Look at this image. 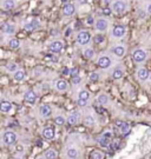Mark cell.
<instances>
[{"label": "cell", "mask_w": 151, "mask_h": 159, "mask_svg": "<svg viewBox=\"0 0 151 159\" xmlns=\"http://www.w3.org/2000/svg\"><path fill=\"white\" fill-rule=\"evenodd\" d=\"M13 108V105L9 100H1L0 101V112L2 113H9Z\"/></svg>", "instance_id": "20"}, {"label": "cell", "mask_w": 151, "mask_h": 159, "mask_svg": "<svg viewBox=\"0 0 151 159\" xmlns=\"http://www.w3.org/2000/svg\"><path fill=\"white\" fill-rule=\"evenodd\" d=\"M124 73H125V71H124L123 65H117V66L113 69L112 73H111V78L113 80H121L124 77Z\"/></svg>", "instance_id": "12"}, {"label": "cell", "mask_w": 151, "mask_h": 159, "mask_svg": "<svg viewBox=\"0 0 151 159\" xmlns=\"http://www.w3.org/2000/svg\"><path fill=\"white\" fill-rule=\"evenodd\" d=\"M39 26H40V22H39L38 19H31V20H28L27 22H25V24L22 25L24 30H26V31H34V30H37Z\"/></svg>", "instance_id": "15"}, {"label": "cell", "mask_w": 151, "mask_h": 159, "mask_svg": "<svg viewBox=\"0 0 151 159\" xmlns=\"http://www.w3.org/2000/svg\"><path fill=\"white\" fill-rule=\"evenodd\" d=\"M58 152L54 149H48L47 151L44 152V158L45 159H57Z\"/></svg>", "instance_id": "28"}, {"label": "cell", "mask_w": 151, "mask_h": 159, "mask_svg": "<svg viewBox=\"0 0 151 159\" xmlns=\"http://www.w3.org/2000/svg\"><path fill=\"white\" fill-rule=\"evenodd\" d=\"M80 81H82V78H80V76H74V77H72V84L73 85H79L80 84Z\"/></svg>", "instance_id": "37"}, {"label": "cell", "mask_w": 151, "mask_h": 159, "mask_svg": "<svg viewBox=\"0 0 151 159\" xmlns=\"http://www.w3.org/2000/svg\"><path fill=\"white\" fill-rule=\"evenodd\" d=\"M0 6H1L2 9L9 11V9H13L17 6V1L15 0H2L1 4H0Z\"/></svg>", "instance_id": "21"}, {"label": "cell", "mask_w": 151, "mask_h": 159, "mask_svg": "<svg viewBox=\"0 0 151 159\" xmlns=\"http://www.w3.org/2000/svg\"><path fill=\"white\" fill-rule=\"evenodd\" d=\"M109 101H110V99H109V95H108V94H105V93L98 94V97H97V103H98L99 105L105 106V105L109 104Z\"/></svg>", "instance_id": "24"}, {"label": "cell", "mask_w": 151, "mask_h": 159, "mask_svg": "<svg viewBox=\"0 0 151 159\" xmlns=\"http://www.w3.org/2000/svg\"><path fill=\"white\" fill-rule=\"evenodd\" d=\"M63 50H64V43H63L61 40H54V41H52V43L48 45V51H50L51 53L58 54V53H60Z\"/></svg>", "instance_id": "9"}, {"label": "cell", "mask_w": 151, "mask_h": 159, "mask_svg": "<svg viewBox=\"0 0 151 159\" xmlns=\"http://www.w3.org/2000/svg\"><path fill=\"white\" fill-rule=\"evenodd\" d=\"M148 59V53L143 48H136L134 52H132V60L134 63L136 64H143L145 63Z\"/></svg>", "instance_id": "5"}, {"label": "cell", "mask_w": 151, "mask_h": 159, "mask_svg": "<svg viewBox=\"0 0 151 159\" xmlns=\"http://www.w3.org/2000/svg\"><path fill=\"white\" fill-rule=\"evenodd\" d=\"M119 130H121V133L125 136V134H128V133L130 132V126H129L128 123H124V121H123V124H122V126L119 127Z\"/></svg>", "instance_id": "32"}, {"label": "cell", "mask_w": 151, "mask_h": 159, "mask_svg": "<svg viewBox=\"0 0 151 159\" xmlns=\"http://www.w3.org/2000/svg\"><path fill=\"white\" fill-rule=\"evenodd\" d=\"M37 159H45V158H44V157H38Z\"/></svg>", "instance_id": "47"}, {"label": "cell", "mask_w": 151, "mask_h": 159, "mask_svg": "<svg viewBox=\"0 0 151 159\" xmlns=\"http://www.w3.org/2000/svg\"><path fill=\"white\" fill-rule=\"evenodd\" d=\"M63 14L65 17H72L74 13H76V6L72 2H66L64 6H63V9H61Z\"/></svg>", "instance_id": "13"}, {"label": "cell", "mask_w": 151, "mask_h": 159, "mask_svg": "<svg viewBox=\"0 0 151 159\" xmlns=\"http://www.w3.org/2000/svg\"><path fill=\"white\" fill-rule=\"evenodd\" d=\"M150 38H151V32H150Z\"/></svg>", "instance_id": "50"}, {"label": "cell", "mask_w": 151, "mask_h": 159, "mask_svg": "<svg viewBox=\"0 0 151 159\" xmlns=\"http://www.w3.org/2000/svg\"><path fill=\"white\" fill-rule=\"evenodd\" d=\"M83 57L85 58V59H92L93 57H95V50L92 48V47H85L84 50H83Z\"/></svg>", "instance_id": "27"}, {"label": "cell", "mask_w": 151, "mask_h": 159, "mask_svg": "<svg viewBox=\"0 0 151 159\" xmlns=\"http://www.w3.org/2000/svg\"><path fill=\"white\" fill-rule=\"evenodd\" d=\"M100 78V76H99V73L98 72H92L90 76H89V80L91 81V82H97L98 80Z\"/></svg>", "instance_id": "34"}, {"label": "cell", "mask_w": 151, "mask_h": 159, "mask_svg": "<svg viewBox=\"0 0 151 159\" xmlns=\"http://www.w3.org/2000/svg\"><path fill=\"white\" fill-rule=\"evenodd\" d=\"M103 136H104L105 138H108V139H111V137H112V133H111L110 131H108V132H105Z\"/></svg>", "instance_id": "43"}, {"label": "cell", "mask_w": 151, "mask_h": 159, "mask_svg": "<svg viewBox=\"0 0 151 159\" xmlns=\"http://www.w3.org/2000/svg\"><path fill=\"white\" fill-rule=\"evenodd\" d=\"M0 145H1V139H0Z\"/></svg>", "instance_id": "49"}, {"label": "cell", "mask_w": 151, "mask_h": 159, "mask_svg": "<svg viewBox=\"0 0 151 159\" xmlns=\"http://www.w3.org/2000/svg\"><path fill=\"white\" fill-rule=\"evenodd\" d=\"M112 63H113V60H112V58L109 54H100L98 57V59H97V65L102 70L110 69L112 66Z\"/></svg>", "instance_id": "4"}, {"label": "cell", "mask_w": 151, "mask_h": 159, "mask_svg": "<svg viewBox=\"0 0 151 159\" xmlns=\"http://www.w3.org/2000/svg\"><path fill=\"white\" fill-rule=\"evenodd\" d=\"M97 143H98V145L100 146V147H109V145H110V139H108V138H105L104 136H100L98 139H97Z\"/></svg>", "instance_id": "29"}, {"label": "cell", "mask_w": 151, "mask_h": 159, "mask_svg": "<svg viewBox=\"0 0 151 159\" xmlns=\"http://www.w3.org/2000/svg\"><path fill=\"white\" fill-rule=\"evenodd\" d=\"M41 134H43V137H44L45 139L52 140V139H54V137H56V131H54L53 127L47 126V127H44V129H43Z\"/></svg>", "instance_id": "17"}, {"label": "cell", "mask_w": 151, "mask_h": 159, "mask_svg": "<svg viewBox=\"0 0 151 159\" xmlns=\"http://www.w3.org/2000/svg\"><path fill=\"white\" fill-rule=\"evenodd\" d=\"M63 73H64V74H69V73H70V70H69V69H65V70L63 71Z\"/></svg>", "instance_id": "44"}, {"label": "cell", "mask_w": 151, "mask_h": 159, "mask_svg": "<svg viewBox=\"0 0 151 159\" xmlns=\"http://www.w3.org/2000/svg\"><path fill=\"white\" fill-rule=\"evenodd\" d=\"M1 138H2V143L5 145H7V146H13L18 142V136L13 131H5L2 133V137Z\"/></svg>", "instance_id": "3"}, {"label": "cell", "mask_w": 151, "mask_h": 159, "mask_svg": "<svg viewBox=\"0 0 151 159\" xmlns=\"http://www.w3.org/2000/svg\"><path fill=\"white\" fill-rule=\"evenodd\" d=\"M83 123H84V125H85V126H87V127H93V126L96 125V119H95V117H93V116L87 114V116H85V117H84Z\"/></svg>", "instance_id": "23"}, {"label": "cell", "mask_w": 151, "mask_h": 159, "mask_svg": "<svg viewBox=\"0 0 151 159\" xmlns=\"http://www.w3.org/2000/svg\"><path fill=\"white\" fill-rule=\"evenodd\" d=\"M77 104H78L79 106H86V105H87V101H84V100H78V99H77Z\"/></svg>", "instance_id": "41"}, {"label": "cell", "mask_w": 151, "mask_h": 159, "mask_svg": "<svg viewBox=\"0 0 151 159\" xmlns=\"http://www.w3.org/2000/svg\"><path fill=\"white\" fill-rule=\"evenodd\" d=\"M91 40H92V35H91V33H90L89 31H86V30L79 31V32L77 33V35H76V43H77V45H79V46H87V45L91 43Z\"/></svg>", "instance_id": "1"}, {"label": "cell", "mask_w": 151, "mask_h": 159, "mask_svg": "<svg viewBox=\"0 0 151 159\" xmlns=\"http://www.w3.org/2000/svg\"><path fill=\"white\" fill-rule=\"evenodd\" d=\"M61 1H63L64 4H65V2H67V0H61Z\"/></svg>", "instance_id": "48"}, {"label": "cell", "mask_w": 151, "mask_h": 159, "mask_svg": "<svg viewBox=\"0 0 151 159\" xmlns=\"http://www.w3.org/2000/svg\"><path fill=\"white\" fill-rule=\"evenodd\" d=\"M111 52L115 57L117 58H123L125 54H126V46L124 44H117V45H113L112 48H111Z\"/></svg>", "instance_id": "8"}, {"label": "cell", "mask_w": 151, "mask_h": 159, "mask_svg": "<svg viewBox=\"0 0 151 159\" xmlns=\"http://www.w3.org/2000/svg\"><path fill=\"white\" fill-rule=\"evenodd\" d=\"M126 34V26L125 25H115L111 30V37L113 39H122Z\"/></svg>", "instance_id": "6"}, {"label": "cell", "mask_w": 151, "mask_h": 159, "mask_svg": "<svg viewBox=\"0 0 151 159\" xmlns=\"http://www.w3.org/2000/svg\"><path fill=\"white\" fill-rule=\"evenodd\" d=\"M66 156H67V158L77 159L79 157V151H78V149H76V147H69V149L66 150Z\"/></svg>", "instance_id": "25"}, {"label": "cell", "mask_w": 151, "mask_h": 159, "mask_svg": "<svg viewBox=\"0 0 151 159\" xmlns=\"http://www.w3.org/2000/svg\"><path fill=\"white\" fill-rule=\"evenodd\" d=\"M145 12H147L148 15H151V2L147 5V9H145Z\"/></svg>", "instance_id": "42"}, {"label": "cell", "mask_w": 151, "mask_h": 159, "mask_svg": "<svg viewBox=\"0 0 151 159\" xmlns=\"http://www.w3.org/2000/svg\"><path fill=\"white\" fill-rule=\"evenodd\" d=\"M37 98H38V97H37V93H35L33 90H28V91H26L25 94H24V100H25L26 103L31 104V105L35 104Z\"/></svg>", "instance_id": "14"}, {"label": "cell", "mask_w": 151, "mask_h": 159, "mask_svg": "<svg viewBox=\"0 0 151 159\" xmlns=\"http://www.w3.org/2000/svg\"><path fill=\"white\" fill-rule=\"evenodd\" d=\"M26 72L24 71V70H17L14 73H13V79L14 81H18V82H21V81H24V80L26 79Z\"/></svg>", "instance_id": "22"}, {"label": "cell", "mask_w": 151, "mask_h": 159, "mask_svg": "<svg viewBox=\"0 0 151 159\" xmlns=\"http://www.w3.org/2000/svg\"><path fill=\"white\" fill-rule=\"evenodd\" d=\"M128 9V2L125 0H115L111 2V11L116 14H123Z\"/></svg>", "instance_id": "2"}, {"label": "cell", "mask_w": 151, "mask_h": 159, "mask_svg": "<svg viewBox=\"0 0 151 159\" xmlns=\"http://www.w3.org/2000/svg\"><path fill=\"white\" fill-rule=\"evenodd\" d=\"M93 41H95L96 44H102V43L104 41V37H103V35H95Z\"/></svg>", "instance_id": "36"}, {"label": "cell", "mask_w": 151, "mask_h": 159, "mask_svg": "<svg viewBox=\"0 0 151 159\" xmlns=\"http://www.w3.org/2000/svg\"><path fill=\"white\" fill-rule=\"evenodd\" d=\"M2 32L7 35H13L15 32H17V26L15 24H12V22H6L4 26H2Z\"/></svg>", "instance_id": "18"}, {"label": "cell", "mask_w": 151, "mask_h": 159, "mask_svg": "<svg viewBox=\"0 0 151 159\" xmlns=\"http://www.w3.org/2000/svg\"><path fill=\"white\" fill-rule=\"evenodd\" d=\"M95 24V30L99 33H104L109 28V20L106 18H97Z\"/></svg>", "instance_id": "7"}, {"label": "cell", "mask_w": 151, "mask_h": 159, "mask_svg": "<svg viewBox=\"0 0 151 159\" xmlns=\"http://www.w3.org/2000/svg\"><path fill=\"white\" fill-rule=\"evenodd\" d=\"M39 116L44 119H47L52 116V107L48 104H43L39 106Z\"/></svg>", "instance_id": "11"}, {"label": "cell", "mask_w": 151, "mask_h": 159, "mask_svg": "<svg viewBox=\"0 0 151 159\" xmlns=\"http://www.w3.org/2000/svg\"><path fill=\"white\" fill-rule=\"evenodd\" d=\"M80 120H82V116H80V112L79 111L71 112L67 116V118H66V123L70 124V125H77V124L80 123Z\"/></svg>", "instance_id": "10"}, {"label": "cell", "mask_w": 151, "mask_h": 159, "mask_svg": "<svg viewBox=\"0 0 151 159\" xmlns=\"http://www.w3.org/2000/svg\"><path fill=\"white\" fill-rule=\"evenodd\" d=\"M12 159H21L20 157H14V158H12Z\"/></svg>", "instance_id": "46"}, {"label": "cell", "mask_w": 151, "mask_h": 159, "mask_svg": "<svg viewBox=\"0 0 151 159\" xmlns=\"http://www.w3.org/2000/svg\"><path fill=\"white\" fill-rule=\"evenodd\" d=\"M90 92L87 90H80L78 92V100H84V101H89L90 100Z\"/></svg>", "instance_id": "26"}, {"label": "cell", "mask_w": 151, "mask_h": 159, "mask_svg": "<svg viewBox=\"0 0 151 159\" xmlns=\"http://www.w3.org/2000/svg\"><path fill=\"white\" fill-rule=\"evenodd\" d=\"M71 77H74V76H77L78 74V69H72V70H70V73H69Z\"/></svg>", "instance_id": "39"}, {"label": "cell", "mask_w": 151, "mask_h": 159, "mask_svg": "<svg viewBox=\"0 0 151 159\" xmlns=\"http://www.w3.org/2000/svg\"><path fill=\"white\" fill-rule=\"evenodd\" d=\"M91 159H103V155L99 151H92L91 152Z\"/></svg>", "instance_id": "35"}, {"label": "cell", "mask_w": 151, "mask_h": 159, "mask_svg": "<svg viewBox=\"0 0 151 159\" xmlns=\"http://www.w3.org/2000/svg\"><path fill=\"white\" fill-rule=\"evenodd\" d=\"M19 67H18V64L17 63H8L7 65H6V71L7 72H9V73H14L17 70H18Z\"/></svg>", "instance_id": "31"}, {"label": "cell", "mask_w": 151, "mask_h": 159, "mask_svg": "<svg viewBox=\"0 0 151 159\" xmlns=\"http://www.w3.org/2000/svg\"><path fill=\"white\" fill-rule=\"evenodd\" d=\"M148 14H147V12H144V11H138V17L141 18V19H145V17H147Z\"/></svg>", "instance_id": "38"}, {"label": "cell", "mask_w": 151, "mask_h": 159, "mask_svg": "<svg viewBox=\"0 0 151 159\" xmlns=\"http://www.w3.org/2000/svg\"><path fill=\"white\" fill-rule=\"evenodd\" d=\"M54 123H56L57 126H63V125L66 123V119H65L63 116H58V117H56Z\"/></svg>", "instance_id": "33"}, {"label": "cell", "mask_w": 151, "mask_h": 159, "mask_svg": "<svg viewBox=\"0 0 151 159\" xmlns=\"http://www.w3.org/2000/svg\"><path fill=\"white\" fill-rule=\"evenodd\" d=\"M69 159H73V158H69Z\"/></svg>", "instance_id": "51"}, {"label": "cell", "mask_w": 151, "mask_h": 159, "mask_svg": "<svg viewBox=\"0 0 151 159\" xmlns=\"http://www.w3.org/2000/svg\"><path fill=\"white\" fill-rule=\"evenodd\" d=\"M54 88L58 92H66L69 90V84L64 79H57L54 81Z\"/></svg>", "instance_id": "16"}, {"label": "cell", "mask_w": 151, "mask_h": 159, "mask_svg": "<svg viewBox=\"0 0 151 159\" xmlns=\"http://www.w3.org/2000/svg\"><path fill=\"white\" fill-rule=\"evenodd\" d=\"M76 1H77L78 4H85V2L87 1V0H76Z\"/></svg>", "instance_id": "45"}, {"label": "cell", "mask_w": 151, "mask_h": 159, "mask_svg": "<svg viewBox=\"0 0 151 159\" xmlns=\"http://www.w3.org/2000/svg\"><path fill=\"white\" fill-rule=\"evenodd\" d=\"M86 22H87L89 25H92V24L95 22V19H93V17H92V15H89V17H87V19H86Z\"/></svg>", "instance_id": "40"}, {"label": "cell", "mask_w": 151, "mask_h": 159, "mask_svg": "<svg viewBox=\"0 0 151 159\" xmlns=\"http://www.w3.org/2000/svg\"><path fill=\"white\" fill-rule=\"evenodd\" d=\"M136 76H137L138 80H141V81H145V80L149 79L150 73H149V71H148L145 67H139V69L137 70V72H136Z\"/></svg>", "instance_id": "19"}, {"label": "cell", "mask_w": 151, "mask_h": 159, "mask_svg": "<svg viewBox=\"0 0 151 159\" xmlns=\"http://www.w3.org/2000/svg\"><path fill=\"white\" fill-rule=\"evenodd\" d=\"M8 47L12 48V50H17V48H19V47H20V40L17 39V38H12V39H9V41H8Z\"/></svg>", "instance_id": "30"}]
</instances>
